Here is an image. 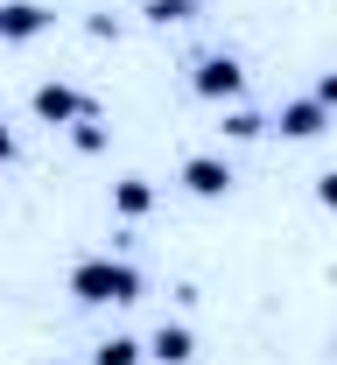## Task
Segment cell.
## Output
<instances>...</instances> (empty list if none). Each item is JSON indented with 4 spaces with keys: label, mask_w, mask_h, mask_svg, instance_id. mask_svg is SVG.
I'll return each mask as SVG.
<instances>
[{
    "label": "cell",
    "mask_w": 337,
    "mask_h": 365,
    "mask_svg": "<svg viewBox=\"0 0 337 365\" xmlns=\"http://www.w3.org/2000/svg\"><path fill=\"white\" fill-rule=\"evenodd\" d=\"M71 295L85 309H127V302H141V267L113 260V253H92V260L71 267Z\"/></svg>",
    "instance_id": "1"
},
{
    "label": "cell",
    "mask_w": 337,
    "mask_h": 365,
    "mask_svg": "<svg viewBox=\"0 0 337 365\" xmlns=\"http://www.w3.org/2000/svg\"><path fill=\"white\" fill-rule=\"evenodd\" d=\"M190 91H197V98H211V106H239L246 63L232 56V49H204V56L190 63Z\"/></svg>",
    "instance_id": "2"
},
{
    "label": "cell",
    "mask_w": 337,
    "mask_h": 365,
    "mask_svg": "<svg viewBox=\"0 0 337 365\" xmlns=\"http://www.w3.org/2000/svg\"><path fill=\"white\" fill-rule=\"evenodd\" d=\"M28 113H36L43 127H71V120L92 113V98H85L78 85H63V78H43V85L28 91Z\"/></svg>",
    "instance_id": "3"
},
{
    "label": "cell",
    "mask_w": 337,
    "mask_h": 365,
    "mask_svg": "<svg viewBox=\"0 0 337 365\" xmlns=\"http://www.w3.org/2000/svg\"><path fill=\"white\" fill-rule=\"evenodd\" d=\"M56 29V7L43 0H0V43H36Z\"/></svg>",
    "instance_id": "4"
},
{
    "label": "cell",
    "mask_w": 337,
    "mask_h": 365,
    "mask_svg": "<svg viewBox=\"0 0 337 365\" xmlns=\"http://www.w3.org/2000/svg\"><path fill=\"white\" fill-rule=\"evenodd\" d=\"M267 127H274L281 140H316V134H331V113H323V106L302 91V98H281V113H274Z\"/></svg>",
    "instance_id": "5"
},
{
    "label": "cell",
    "mask_w": 337,
    "mask_h": 365,
    "mask_svg": "<svg viewBox=\"0 0 337 365\" xmlns=\"http://www.w3.org/2000/svg\"><path fill=\"white\" fill-rule=\"evenodd\" d=\"M232 162H225V155H190V162H183V190H190V197H204V204H211V197H232Z\"/></svg>",
    "instance_id": "6"
},
{
    "label": "cell",
    "mask_w": 337,
    "mask_h": 365,
    "mask_svg": "<svg viewBox=\"0 0 337 365\" xmlns=\"http://www.w3.org/2000/svg\"><path fill=\"white\" fill-rule=\"evenodd\" d=\"M147 359H155V365H190V359H197L190 323H155V337H147Z\"/></svg>",
    "instance_id": "7"
},
{
    "label": "cell",
    "mask_w": 337,
    "mask_h": 365,
    "mask_svg": "<svg viewBox=\"0 0 337 365\" xmlns=\"http://www.w3.org/2000/svg\"><path fill=\"white\" fill-rule=\"evenodd\" d=\"M113 211H120V218H147V211H155V182L147 176H120L113 182Z\"/></svg>",
    "instance_id": "8"
},
{
    "label": "cell",
    "mask_w": 337,
    "mask_h": 365,
    "mask_svg": "<svg viewBox=\"0 0 337 365\" xmlns=\"http://www.w3.org/2000/svg\"><path fill=\"white\" fill-rule=\"evenodd\" d=\"M141 359H147V344L141 337H120V330L92 344V365H141Z\"/></svg>",
    "instance_id": "9"
},
{
    "label": "cell",
    "mask_w": 337,
    "mask_h": 365,
    "mask_svg": "<svg viewBox=\"0 0 337 365\" xmlns=\"http://www.w3.org/2000/svg\"><path fill=\"white\" fill-rule=\"evenodd\" d=\"M155 29H183V21H197V0H147L141 7Z\"/></svg>",
    "instance_id": "10"
},
{
    "label": "cell",
    "mask_w": 337,
    "mask_h": 365,
    "mask_svg": "<svg viewBox=\"0 0 337 365\" xmlns=\"http://www.w3.org/2000/svg\"><path fill=\"white\" fill-rule=\"evenodd\" d=\"M260 134H267V120L253 106H225V140H260Z\"/></svg>",
    "instance_id": "11"
},
{
    "label": "cell",
    "mask_w": 337,
    "mask_h": 365,
    "mask_svg": "<svg viewBox=\"0 0 337 365\" xmlns=\"http://www.w3.org/2000/svg\"><path fill=\"white\" fill-rule=\"evenodd\" d=\"M71 148H78V155H98V148H105V120H98V113L71 120Z\"/></svg>",
    "instance_id": "12"
},
{
    "label": "cell",
    "mask_w": 337,
    "mask_h": 365,
    "mask_svg": "<svg viewBox=\"0 0 337 365\" xmlns=\"http://www.w3.org/2000/svg\"><path fill=\"white\" fill-rule=\"evenodd\" d=\"M309 98H316V106H323V113H331V120H337V71H323V78H316V91H309Z\"/></svg>",
    "instance_id": "13"
},
{
    "label": "cell",
    "mask_w": 337,
    "mask_h": 365,
    "mask_svg": "<svg viewBox=\"0 0 337 365\" xmlns=\"http://www.w3.org/2000/svg\"><path fill=\"white\" fill-rule=\"evenodd\" d=\"M85 36H92V43H113V36H120V21H113V14H92V21H85Z\"/></svg>",
    "instance_id": "14"
},
{
    "label": "cell",
    "mask_w": 337,
    "mask_h": 365,
    "mask_svg": "<svg viewBox=\"0 0 337 365\" xmlns=\"http://www.w3.org/2000/svg\"><path fill=\"white\" fill-rule=\"evenodd\" d=\"M316 204H323V211H337V169H323V176H316Z\"/></svg>",
    "instance_id": "15"
},
{
    "label": "cell",
    "mask_w": 337,
    "mask_h": 365,
    "mask_svg": "<svg viewBox=\"0 0 337 365\" xmlns=\"http://www.w3.org/2000/svg\"><path fill=\"white\" fill-rule=\"evenodd\" d=\"M7 162H14V127L0 120V169H7Z\"/></svg>",
    "instance_id": "16"
},
{
    "label": "cell",
    "mask_w": 337,
    "mask_h": 365,
    "mask_svg": "<svg viewBox=\"0 0 337 365\" xmlns=\"http://www.w3.org/2000/svg\"><path fill=\"white\" fill-rule=\"evenodd\" d=\"M331 351H337V337H331Z\"/></svg>",
    "instance_id": "17"
}]
</instances>
